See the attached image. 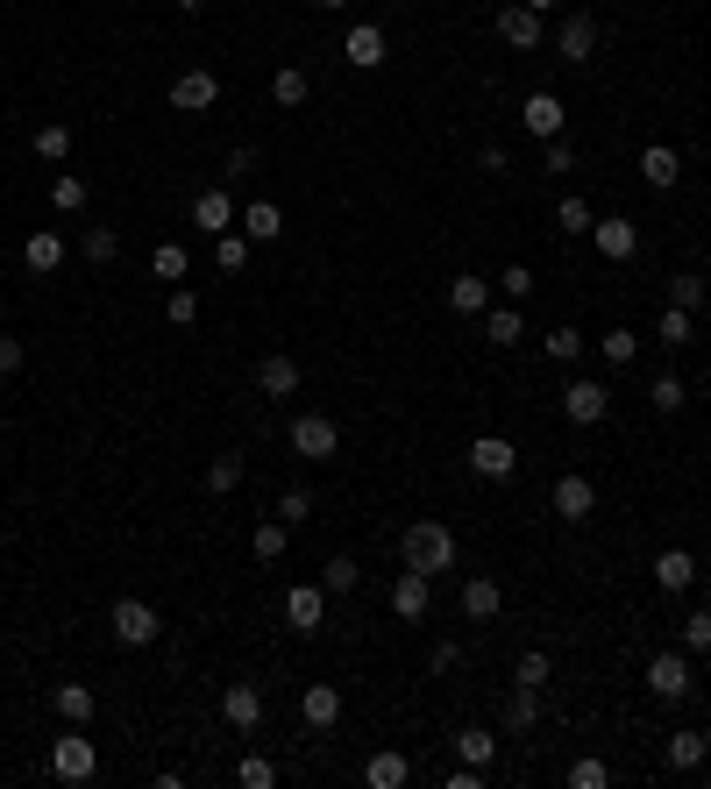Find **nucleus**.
<instances>
[{
	"instance_id": "nucleus-54",
	"label": "nucleus",
	"mask_w": 711,
	"mask_h": 789,
	"mask_svg": "<svg viewBox=\"0 0 711 789\" xmlns=\"http://www.w3.org/2000/svg\"><path fill=\"white\" fill-rule=\"evenodd\" d=\"M513 676L527 683V691H540V683H548V654H540V647H527V654H519V668H513Z\"/></svg>"
},
{
	"instance_id": "nucleus-36",
	"label": "nucleus",
	"mask_w": 711,
	"mask_h": 789,
	"mask_svg": "<svg viewBox=\"0 0 711 789\" xmlns=\"http://www.w3.org/2000/svg\"><path fill=\"white\" fill-rule=\"evenodd\" d=\"M50 207H58V214H79V207H86V178H79V172H58V178H50Z\"/></svg>"
},
{
	"instance_id": "nucleus-62",
	"label": "nucleus",
	"mask_w": 711,
	"mask_h": 789,
	"mask_svg": "<svg viewBox=\"0 0 711 789\" xmlns=\"http://www.w3.org/2000/svg\"><path fill=\"white\" fill-rule=\"evenodd\" d=\"M704 284H711V257H704Z\"/></svg>"
},
{
	"instance_id": "nucleus-11",
	"label": "nucleus",
	"mask_w": 711,
	"mask_h": 789,
	"mask_svg": "<svg viewBox=\"0 0 711 789\" xmlns=\"http://www.w3.org/2000/svg\"><path fill=\"white\" fill-rule=\"evenodd\" d=\"M498 43H513V50H540V14L527 8V0H505V8H498Z\"/></svg>"
},
{
	"instance_id": "nucleus-30",
	"label": "nucleus",
	"mask_w": 711,
	"mask_h": 789,
	"mask_svg": "<svg viewBox=\"0 0 711 789\" xmlns=\"http://www.w3.org/2000/svg\"><path fill=\"white\" fill-rule=\"evenodd\" d=\"M356 583H363V569H356V556H328V569H320V591H328V598H349Z\"/></svg>"
},
{
	"instance_id": "nucleus-6",
	"label": "nucleus",
	"mask_w": 711,
	"mask_h": 789,
	"mask_svg": "<svg viewBox=\"0 0 711 789\" xmlns=\"http://www.w3.org/2000/svg\"><path fill=\"white\" fill-rule=\"evenodd\" d=\"M548 506H555V519H563V527H584V519L598 512V491H590V477H577V469H569V477H555Z\"/></svg>"
},
{
	"instance_id": "nucleus-48",
	"label": "nucleus",
	"mask_w": 711,
	"mask_h": 789,
	"mask_svg": "<svg viewBox=\"0 0 711 789\" xmlns=\"http://www.w3.org/2000/svg\"><path fill=\"white\" fill-rule=\"evenodd\" d=\"M150 271H157L164 284H178L185 278V249L178 242H157V249H150Z\"/></svg>"
},
{
	"instance_id": "nucleus-38",
	"label": "nucleus",
	"mask_w": 711,
	"mask_h": 789,
	"mask_svg": "<svg viewBox=\"0 0 711 789\" xmlns=\"http://www.w3.org/2000/svg\"><path fill=\"white\" fill-rule=\"evenodd\" d=\"M37 157H43V164H64V157H72V128H64V122H43V128H37Z\"/></svg>"
},
{
	"instance_id": "nucleus-10",
	"label": "nucleus",
	"mask_w": 711,
	"mask_h": 789,
	"mask_svg": "<svg viewBox=\"0 0 711 789\" xmlns=\"http://www.w3.org/2000/svg\"><path fill=\"white\" fill-rule=\"evenodd\" d=\"M221 718L235 733H257L264 726V691H257V683H228V691H221Z\"/></svg>"
},
{
	"instance_id": "nucleus-25",
	"label": "nucleus",
	"mask_w": 711,
	"mask_h": 789,
	"mask_svg": "<svg viewBox=\"0 0 711 789\" xmlns=\"http://www.w3.org/2000/svg\"><path fill=\"white\" fill-rule=\"evenodd\" d=\"M22 263H29V271H37V278H50V271H58V263H64V235L37 228V235H29V242H22Z\"/></svg>"
},
{
	"instance_id": "nucleus-34",
	"label": "nucleus",
	"mask_w": 711,
	"mask_h": 789,
	"mask_svg": "<svg viewBox=\"0 0 711 789\" xmlns=\"http://www.w3.org/2000/svg\"><path fill=\"white\" fill-rule=\"evenodd\" d=\"M235 782L243 789H278V761H270V754H243V761H235Z\"/></svg>"
},
{
	"instance_id": "nucleus-51",
	"label": "nucleus",
	"mask_w": 711,
	"mask_h": 789,
	"mask_svg": "<svg viewBox=\"0 0 711 789\" xmlns=\"http://www.w3.org/2000/svg\"><path fill=\"white\" fill-rule=\"evenodd\" d=\"M164 313H172V328H193L199 321V292H193V284H178V292L164 299Z\"/></svg>"
},
{
	"instance_id": "nucleus-33",
	"label": "nucleus",
	"mask_w": 711,
	"mask_h": 789,
	"mask_svg": "<svg viewBox=\"0 0 711 789\" xmlns=\"http://www.w3.org/2000/svg\"><path fill=\"white\" fill-rule=\"evenodd\" d=\"M598 356H605V363H619V371H626V363L640 356V334H633V328H605V334H598Z\"/></svg>"
},
{
	"instance_id": "nucleus-22",
	"label": "nucleus",
	"mask_w": 711,
	"mask_h": 789,
	"mask_svg": "<svg viewBox=\"0 0 711 789\" xmlns=\"http://www.w3.org/2000/svg\"><path fill=\"white\" fill-rule=\"evenodd\" d=\"M555 50H563L569 64H590V50H598V29H590V14H569V22L555 29Z\"/></svg>"
},
{
	"instance_id": "nucleus-12",
	"label": "nucleus",
	"mask_w": 711,
	"mask_h": 789,
	"mask_svg": "<svg viewBox=\"0 0 711 789\" xmlns=\"http://www.w3.org/2000/svg\"><path fill=\"white\" fill-rule=\"evenodd\" d=\"M214 100H221V79H214V72H178L172 79V107L178 114H207Z\"/></svg>"
},
{
	"instance_id": "nucleus-31",
	"label": "nucleus",
	"mask_w": 711,
	"mask_h": 789,
	"mask_svg": "<svg viewBox=\"0 0 711 789\" xmlns=\"http://www.w3.org/2000/svg\"><path fill=\"white\" fill-rule=\"evenodd\" d=\"M519 328H527V321H519V307H513V299L484 313V334H491V342H498V349H513V342H519Z\"/></svg>"
},
{
	"instance_id": "nucleus-41",
	"label": "nucleus",
	"mask_w": 711,
	"mask_h": 789,
	"mask_svg": "<svg viewBox=\"0 0 711 789\" xmlns=\"http://www.w3.org/2000/svg\"><path fill=\"white\" fill-rule=\"evenodd\" d=\"M285 533H292V527H285V519H264V527L249 533V548H257V562H278V556H285Z\"/></svg>"
},
{
	"instance_id": "nucleus-40",
	"label": "nucleus",
	"mask_w": 711,
	"mask_h": 789,
	"mask_svg": "<svg viewBox=\"0 0 711 789\" xmlns=\"http://www.w3.org/2000/svg\"><path fill=\"white\" fill-rule=\"evenodd\" d=\"M214 263H221V271L235 278V271L249 263V235H235V228H228V235H214Z\"/></svg>"
},
{
	"instance_id": "nucleus-28",
	"label": "nucleus",
	"mask_w": 711,
	"mask_h": 789,
	"mask_svg": "<svg viewBox=\"0 0 711 789\" xmlns=\"http://www.w3.org/2000/svg\"><path fill=\"white\" fill-rule=\"evenodd\" d=\"M243 235H249V242H278V235H285V214L270 207V199H257V207H243Z\"/></svg>"
},
{
	"instance_id": "nucleus-43",
	"label": "nucleus",
	"mask_w": 711,
	"mask_h": 789,
	"mask_svg": "<svg viewBox=\"0 0 711 789\" xmlns=\"http://www.w3.org/2000/svg\"><path fill=\"white\" fill-rule=\"evenodd\" d=\"M270 100H278V107H299V100H307V72H299V64H285V72L270 79Z\"/></svg>"
},
{
	"instance_id": "nucleus-13",
	"label": "nucleus",
	"mask_w": 711,
	"mask_h": 789,
	"mask_svg": "<svg viewBox=\"0 0 711 789\" xmlns=\"http://www.w3.org/2000/svg\"><path fill=\"white\" fill-rule=\"evenodd\" d=\"M257 392H264V398H292V392H299V356L270 349V356L257 363Z\"/></svg>"
},
{
	"instance_id": "nucleus-5",
	"label": "nucleus",
	"mask_w": 711,
	"mask_h": 789,
	"mask_svg": "<svg viewBox=\"0 0 711 789\" xmlns=\"http://www.w3.org/2000/svg\"><path fill=\"white\" fill-rule=\"evenodd\" d=\"M107 626H114V641H122V647H150V641H157V633H164V619L150 612L143 598H114Z\"/></svg>"
},
{
	"instance_id": "nucleus-14",
	"label": "nucleus",
	"mask_w": 711,
	"mask_h": 789,
	"mask_svg": "<svg viewBox=\"0 0 711 789\" xmlns=\"http://www.w3.org/2000/svg\"><path fill=\"white\" fill-rule=\"evenodd\" d=\"M427 604H434V577H420V569H399L392 612H399V619H427Z\"/></svg>"
},
{
	"instance_id": "nucleus-39",
	"label": "nucleus",
	"mask_w": 711,
	"mask_h": 789,
	"mask_svg": "<svg viewBox=\"0 0 711 789\" xmlns=\"http://www.w3.org/2000/svg\"><path fill=\"white\" fill-rule=\"evenodd\" d=\"M655 334H662V349H690V334H698V313L669 307V313H662V328H655Z\"/></svg>"
},
{
	"instance_id": "nucleus-26",
	"label": "nucleus",
	"mask_w": 711,
	"mask_h": 789,
	"mask_svg": "<svg viewBox=\"0 0 711 789\" xmlns=\"http://www.w3.org/2000/svg\"><path fill=\"white\" fill-rule=\"evenodd\" d=\"M363 782L370 789H405V782H413V761H405V754H370Z\"/></svg>"
},
{
	"instance_id": "nucleus-45",
	"label": "nucleus",
	"mask_w": 711,
	"mask_h": 789,
	"mask_svg": "<svg viewBox=\"0 0 711 789\" xmlns=\"http://www.w3.org/2000/svg\"><path fill=\"white\" fill-rule=\"evenodd\" d=\"M540 349H548V363H577L584 356V334L577 328H548V342H540Z\"/></svg>"
},
{
	"instance_id": "nucleus-53",
	"label": "nucleus",
	"mask_w": 711,
	"mask_h": 789,
	"mask_svg": "<svg viewBox=\"0 0 711 789\" xmlns=\"http://www.w3.org/2000/svg\"><path fill=\"white\" fill-rule=\"evenodd\" d=\"M278 519H285V527H307V519H313V491H285L278 498Z\"/></svg>"
},
{
	"instance_id": "nucleus-44",
	"label": "nucleus",
	"mask_w": 711,
	"mask_h": 789,
	"mask_svg": "<svg viewBox=\"0 0 711 789\" xmlns=\"http://www.w3.org/2000/svg\"><path fill=\"white\" fill-rule=\"evenodd\" d=\"M676 641H683V654H711V612H690L676 626Z\"/></svg>"
},
{
	"instance_id": "nucleus-61",
	"label": "nucleus",
	"mask_w": 711,
	"mask_h": 789,
	"mask_svg": "<svg viewBox=\"0 0 711 789\" xmlns=\"http://www.w3.org/2000/svg\"><path fill=\"white\" fill-rule=\"evenodd\" d=\"M313 8H349V0H313Z\"/></svg>"
},
{
	"instance_id": "nucleus-56",
	"label": "nucleus",
	"mask_w": 711,
	"mask_h": 789,
	"mask_svg": "<svg viewBox=\"0 0 711 789\" xmlns=\"http://www.w3.org/2000/svg\"><path fill=\"white\" fill-rule=\"evenodd\" d=\"M22 356H29V349L14 342V334H0V377H14V371H22Z\"/></svg>"
},
{
	"instance_id": "nucleus-16",
	"label": "nucleus",
	"mask_w": 711,
	"mask_h": 789,
	"mask_svg": "<svg viewBox=\"0 0 711 789\" xmlns=\"http://www.w3.org/2000/svg\"><path fill=\"white\" fill-rule=\"evenodd\" d=\"M299 718H307L313 733H328L334 718H342V691H334V683H307V691H299Z\"/></svg>"
},
{
	"instance_id": "nucleus-29",
	"label": "nucleus",
	"mask_w": 711,
	"mask_h": 789,
	"mask_svg": "<svg viewBox=\"0 0 711 789\" xmlns=\"http://www.w3.org/2000/svg\"><path fill=\"white\" fill-rule=\"evenodd\" d=\"M50 704H58L64 726H86V718H93V691H86V683H58V697H50Z\"/></svg>"
},
{
	"instance_id": "nucleus-1",
	"label": "nucleus",
	"mask_w": 711,
	"mask_h": 789,
	"mask_svg": "<svg viewBox=\"0 0 711 789\" xmlns=\"http://www.w3.org/2000/svg\"><path fill=\"white\" fill-rule=\"evenodd\" d=\"M399 556H405V569H420V577H442V569H455V533L442 527V519H413L405 527V541H399Z\"/></svg>"
},
{
	"instance_id": "nucleus-23",
	"label": "nucleus",
	"mask_w": 711,
	"mask_h": 789,
	"mask_svg": "<svg viewBox=\"0 0 711 789\" xmlns=\"http://www.w3.org/2000/svg\"><path fill=\"white\" fill-rule=\"evenodd\" d=\"M193 228L228 235V228H235V199H228L221 186H214V193H199V199H193Z\"/></svg>"
},
{
	"instance_id": "nucleus-32",
	"label": "nucleus",
	"mask_w": 711,
	"mask_h": 789,
	"mask_svg": "<svg viewBox=\"0 0 711 789\" xmlns=\"http://www.w3.org/2000/svg\"><path fill=\"white\" fill-rule=\"evenodd\" d=\"M455 754H463L470 768H491V761H498V733H470L463 726V733H455Z\"/></svg>"
},
{
	"instance_id": "nucleus-37",
	"label": "nucleus",
	"mask_w": 711,
	"mask_h": 789,
	"mask_svg": "<svg viewBox=\"0 0 711 789\" xmlns=\"http://www.w3.org/2000/svg\"><path fill=\"white\" fill-rule=\"evenodd\" d=\"M534 718H540V691H527V683H519L513 704H505V733H527Z\"/></svg>"
},
{
	"instance_id": "nucleus-9",
	"label": "nucleus",
	"mask_w": 711,
	"mask_h": 789,
	"mask_svg": "<svg viewBox=\"0 0 711 789\" xmlns=\"http://www.w3.org/2000/svg\"><path fill=\"white\" fill-rule=\"evenodd\" d=\"M320 619H328V591H320V583H292V591H285V626L320 633Z\"/></svg>"
},
{
	"instance_id": "nucleus-18",
	"label": "nucleus",
	"mask_w": 711,
	"mask_h": 789,
	"mask_svg": "<svg viewBox=\"0 0 711 789\" xmlns=\"http://www.w3.org/2000/svg\"><path fill=\"white\" fill-rule=\"evenodd\" d=\"M590 242H598V249H605V257H612V263H626V257H633V249H640V228L626 221V214H605V221L590 228Z\"/></svg>"
},
{
	"instance_id": "nucleus-7",
	"label": "nucleus",
	"mask_w": 711,
	"mask_h": 789,
	"mask_svg": "<svg viewBox=\"0 0 711 789\" xmlns=\"http://www.w3.org/2000/svg\"><path fill=\"white\" fill-rule=\"evenodd\" d=\"M470 469L491 477V484H505V477L519 469V448L505 442V434H477V442H470Z\"/></svg>"
},
{
	"instance_id": "nucleus-57",
	"label": "nucleus",
	"mask_w": 711,
	"mask_h": 789,
	"mask_svg": "<svg viewBox=\"0 0 711 789\" xmlns=\"http://www.w3.org/2000/svg\"><path fill=\"white\" fill-rule=\"evenodd\" d=\"M505 164H513V157H505V149H498V143H491V149H484V157H477V172H491V178H505Z\"/></svg>"
},
{
	"instance_id": "nucleus-21",
	"label": "nucleus",
	"mask_w": 711,
	"mask_h": 789,
	"mask_svg": "<svg viewBox=\"0 0 711 789\" xmlns=\"http://www.w3.org/2000/svg\"><path fill=\"white\" fill-rule=\"evenodd\" d=\"M655 583H662V591H690V583H698V556H690V548H662V556H655Z\"/></svg>"
},
{
	"instance_id": "nucleus-15",
	"label": "nucleus",
	"mask_w": 711,
	"mask_h": 789,
	"mask_svg": "<svg viewBox=\"0 0 711 789\" xmlns=\"http://www.w3.org/2000/svg\"><path fill=\"white\" fill-rule=\"evenodd\" d=\"M519 114H527V136H540V143H555V136H563V122H569V107L555 93H527V107H519Z\"/></svg>"
},
{
	"instance_id": "nucleus-20",
	"label": "nucleus",
	"mask_w": 711,
	"mask_h": 789,
	"mask_svg": "<svg viewBox=\"0 0 711 789\" xmlns=\"http://www.w3.org/2000/svg\"><path fill=\"white\" fill-rule=\"evenodd\" d=\"M640 178H648L655 193H669L676 178H683V157H676L669 143H648V149H640Z\"/></svg>"
},
{
	"instance_id": "nucleus-58",
	"label": "nucleus",
	"mask_w": 711,
	"mask_h": 789,
	"mask_svg": "<svg viewBox=\"0 0 711 789\" xmlns=\"http://www.w3.org/2000/svg\"><path fill=\"white\" fill-rule=\"evenodd\" d=\"M427 668H434V676H449V668H455V641L434 647V654H427Z\"/></svg>"
},
{
	"instance_id": "nucleus-47",
	"label": "nucleus",
	"mask_w": 711,
	"mask_h": 789,
	"mask_svg": "<svg viewBox=\"0 0 711 789\" xmlns=\"http://www.w3.org/2000/svg\"><path fill=\"white\" fill-rule=\"evenodd\" d=\"M555 228H563V235H590V228H598V214H590L584 199H563V207H555Z\"/></svg>"
},
{
	"instance_id": "nucleus-46",
	"label": "nucleus",
	"mask_w": 711,
	"mask_h": 789,
	"mask_svg": "<svg viewBox=\"0 0 711 789\" xmlns=\"http://www.w3.org/2000/svg\"><path fill=\"white\" fill-rule=\"evenodd\" d=\"M669 307H683V313H698V307H704V278H698V271H683V278H669Z\"/></svg>"
},
{
	"instance_id": "nucleus-52",
	"label": "nucleus",
	"mask_w": 711,
	"mask_h": 789,
	"mask_svg": "<svg viewBox=\"0 0 711 789\" xmlns=\"http://www.w3.org/2000/svg\"><path fill=\"white\" fill-rule=\"evenodd\" d=\"M86 257L93 263H114V257H122V235H114V228H86Z\"/></svg>"
},
{
	"instance_id": "nucleus-55",
	"label": "nucleus",
	"mask_w": 711,
	"mask_h": 789,
	"mask_svg": "<svg viewBox=\"0 0 711 789\" xmlns=\"http://www.w3.org/2000/svg\"><path fill=\"white\" fill-rule=\"evenodd\" d=\"M540 164H548V172H577V149H569L563 136H555L548 149H540Z\"/></svg>"
},
{
	"instance_id": "nucleus-35",
	"label": "nucleus",
	"mask_w": 711,
	"mask_h": 789,
	"mask_svg": "<svg viewBox=\"0 0 711 789\" xmlns=\"http://www.w3.org/2000/svg\"><path fill=\"white\" fill-rule=\"evenodd\" d=\"M648 406H655V413H683V406H690V392H683V377H676V371H662V377H655V384H648Z\"/></svg>"
},
{
	"instance_id": "nucleus-50",
	"label": "nucleus",
	"mask_w": 711,
	"mask_h": 789,
	"mask_svg": "<svg viewBox=\"0 0 711 789\" xmlns=\"http://www.w3.org/2000/svg\"><path fill=\"white\" fill-rule=\"evenodd\" d=\"M498 292L513 299V307H519V299H534V271H527V263H505V271H498Z\"/></svg>"
},
{
	"instance_id": "nucleus-8",
	"label": "nucleus",
	"mask_w": 711,
	"mask_h": 789,
	"mask_svg": "<svg viewBox=\"0 0 711 789\" xmlns=\"http://www.w3.org/2000/svg\"><path fill=\"white\" fill-rule=\"evenodd\" d=\"M605 413H612V392H605V384L577 377V384H569V392H563V419H569V427H598Z\"/></svg>"
},
{
	"instance_id": "nucleus-4",
	"label": "nucleus",
	"mask_w": 711,
	"mask_h": 789,
	"mask_svg": "<svg viewBox=\"0 0 711 789\" xmlns=\"http://www.w3.org/2000/svg\"><path fill=\"white\" fill-rule=\"evenodd\" d=\"M648 691L662 697V704H683L690 691H698V668H690L683 647H669V654H655V662H648Z\"/></svg>"
},
{
	"instance_id": "nucleus-27",
	"label": "nucleus",
	"mask_w": 711,
	"mask_h": 789,
	"mask_svg": "<svg viewBox=\"0 0 711 789\" xmlns=\"http://www.w3.org/2000/svg\"><path fill=\"white\" fill-rule=\"evenodd\" d=\"M498 604H505V591L491 577H470L463 583V619H498Z\"/></svg>"
},
{
	"instance_id": "nucleus-3",
	"label": "nucleus",
	"mask_w": 711,
	"mask_h": 789,
	"mask_svg": "<svg viewBox=\"0 0 711 789\" xmlns=\"http://www.w3.org/2000/svg\"><path fill=\"white\" fill-rule=\"evenodd\" d=\"M285 442H292V456H307V463H334V456H342V427H334L328 413H299Z\"/></svg>"
},
{
	"instance_id": "nucleus-17",
	"label": "nucleus",
	"mask_w": 711,
	"mask_h": 789,
	"mask_svg": "<svg viewBox=\"0 0 711 789\" xmlns=\"http://www.w3.org/2000/svg\"><path fill=\"white\" fill-rule=\"evenodd\" d=\"M342 58L356 64V72H378V64H384V29L378 22H356L349 37H342Z\"/></svg>"
},
{
	"instance_id": "nucleus-59",
	"label": "nucleus",
	"mask_w": 711,
	"mask_h": 789,
	"mask_svg": "<svg viewBox=\"0 0 711 789\" xmlns=\"http://www.w3.org/2000/svg\"><path fill=\"white\" fill-rule=\"evenodd\" d=\"M178 8H185V14H199V8H207V0H178Z\"/></svg>"
},
{
	"instance_id": "nucleus-49",
	"label": "nucleus",
	"mask_w": 711,
	"mask_h": 789,
	"mask_svg": "<svg viewBox=\"0 0 711 789\" xmlns=\"http://www.w3.org/2000/svg\"><path fill=\"white\" fill-rule=\"evenodd\" d=\"M612 782V768L598 761V754H584V761H569V789H605Z\"/></svg>"
},
{
	"instance_id": "nucleus-42",
	"label": "nucleus",
	"mask_w": 711,
	"mask_h": 789,
	"mask_svg": "<svg viewBox=\"0 0 711 789\" xmlns=\"http://www.w3.org/2000/svg\"><path fill=\"white\" fill-rule=\"evenodd\" d=\"M235 484H243V456H214V463H207V491H214V498H228Z\"/></svg>"
},
{
	"instance_id": "nucleus-60",
	"label": "nucleus",
	"mask_w": 711,
	"mask_h": 789,
	"mask_svg": "<svg viewBox=\"0 0 711 789\" xmlns=\"http://www.w3.org/2000/svg\"><path fill=\"white\" fill-rule=\"evenodd\" d=\"M527 8H534V14H548V8H555V0H527Z\"/></svg>"
},
{
	"instance_id": "nucleus-19",
	"label": "nucleus",
	"mask_w": 711,
	"mask_h": 789,
	"mask_svg": "<svg viewBox=\"0 0 711 789\" xmlns=\"http://www.w3.org/2000/svg\"><path fill=\"white\" fill-rule=\"evenodd\" d=\"M449 307H455V313H470V321H484V313H491V278H477V271L449 278Z\"/></svg>"
},
{
	"instance_id": "nucleus-24",
	"label": "nucleus",
	"mask_w": 711,
	"mask_h": 789,
	"mask_svg": "<svg viewBox=\"0 0 711 789\" xmlns=\"http://www.w3.org/2000/svg\"><path fill=\"white\" fill-rule=\"evenodd\" d=\"M704 754H711V733H698V726H683V733H669V740H662V761L669 768H698Z\"/></svg>"
},
{
	"instance_id": "nucleus-2",
	"label": "nucleus",
	"mask_w": 711,
	"mask_h": 789,
	"mask_svg": "<svg viewBox=\"0 0 711 789\" xmlns=\"http://www.w3.org/2000/svg\"><path fill=\"white\" fill-rule=\"evenodd\" d=\"M50 776L58 782H93L100 776V747L86 740V726H64V740H50Z\"/></svg>"
}]
</instances>
